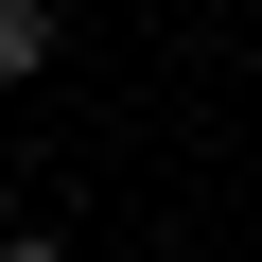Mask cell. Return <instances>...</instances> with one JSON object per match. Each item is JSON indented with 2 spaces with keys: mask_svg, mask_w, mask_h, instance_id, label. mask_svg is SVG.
I'll list each match as a JSON object with an SVG mask.
<instances>
[{
  "mask_svg": "<svg viewBox=\"0 0 262 262\" xmlns=\"http://www.w3.org/2000/svg\"><path fill=\"white\" fill-rule=\"evenodd\" d=\"M53 70V0H0V88H35Z\"/></svg>",
  "mask_w": 262,
  "mask_h": 262,
  "instance_id": "cell-1",
  "label": "cell"
},
{
  "mask_svg": "<svg viewBox=\"0 0 262 262\" xmlns=\"http://www.w3.org/2000/svg\"><path fill=\"white\" fill-rule=\"evenodd\" d=\"M0 262H70V245H35V227H18V245H0Z\"/></svg>",
  "mask_w": 262,
  "mask_h": 262,
  "instance_id": "cell-2",
  "label": "cell"
}]
</instances>
